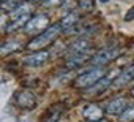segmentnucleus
I'll list each match as a JSON object with an SVG mask.
<instances>
[{
	"mask_svg": "<svg viewBox=\"0 0 134 122\" xmlns=\"http://www.w3.org/2000/svg\"><path fill=\"white\" fill-rule=\"evenodd\" d=\"M62 24H54V26H51V27H47L44 32H41V33H38L29 44H27V48L29 49H32V51H40L41 48H44V46H47V44H51L58 35H60V32H62Z\"/></svg>",
	"mask_w": 134,
	"mask_h": 122,
	"instance_id": "nucleus-1",
	"label": "nucleus"
},
{
	"mask_svg": "<svg viewBox=\"0 0 134 122\" xmlns=\"http://www.w3.org/2000/svg\"><path fill=\"white\" fill-rule=\"evenodd\" d=\"M106 76V68L103 67H98V68H92L82 75H79L74 81V86L77 89H88L92 86H95L99 79H103Z\"/></svg>",
	"mask_w": 134,
	"mask_h": 122,
	"instance_id": "nucleus-2",
	"label": "nucleus"
},
{
	"mask_svg": "<svg viewBox=\"0 0 134 122\" xmlns=\"http://www.w3.org/2000/svg\"><path fill=\"white\" fill-rule=\"evenodd\" d=\"M47 26H49V16L47 14H43V13H38L36 16H33L27 22V26L24 27V32L25 33H36L40 30L44 32L47 29Z\"/></svg>",
	"mask_w": 134,
	"mask_h": 122,
	"instance_id": "nucleus-3",
	"label": "nucleus"
},
{
	"mask_svg": "<svg viewBox=\"0 0 134 122\" xmlns=\"http://www.w3.org/2000/svg\"><path fill=\"white\" fill-rule=\"evenodd\" d=\"M117 55H118V49L117 48H106V49H103V51H99L98 54L93 55L92 64L96 65V67H104L109 62H112Z\"/></svg>",
	"mask_w": 134,
	"mask_h": 122,
	"instance_id": "nucleus-4",
	"label": "nucleus"
},
{
	"mask_svg": "<svg viewBox=\"0 0 134 122\" xmlns=\"http://www.w3.org/2000/svg\"><path fill=\"white\" fill-rule=\"evenodd\" d=\"M14 103H16V106H19L22 109H33L36 106V97L30 90H22L16 95Z\"/></svg>",
	"mask_w": 134,
	"mask_h": 122,
	"instance_id": "nucleus-5",
	"label": "nucleus"
},
{
	"mask_svg": "<svg viewBox=\"0 0 134 122\" xmlns=\"http://www.w3.org/2000/svg\"><path fill=\"white\" fill-rule=\"evenodd\" d=\"M128 106H129V105H128V100H126L125 97H118V98H114L112 101L107 103L106 113H107V114H112V116H117V114L121 116Z\"/></svg>",
	"mask_w": 134,
	"mask_h": 122,
	"instance_id": "nucleus-6",
	"label": "nucleus"
},
{
	"mask_svg": "<svg viewBox=\"0 0 134 122\" xmlns=\"http://www.w3.org/2000/svg\"><path fill=\"white\" fill-rule=\"evenodd\" d=\"M51 57V52L49 51H36L33 52L32 55H27L25 57V65H30V67H41L44 65Z\"/></svg>",
	"mask_w": 134,
	"mask_h": 122,
	"instance_id": "nucleus-7",
	"label": "nucleus"
},
{
	"mask_svg": "<svg viewBox=\"0 0 134 122\" xmlns=\"http://www.w3.org/2000/svg\"><path fill=\"white\" fill-rule=\"evenodd\" d=\"M82 114L87 119V122H96V120H103L104 109L99 105H87L84 108V113Z\"/></svg>",
	"mask_w": 134,
	"mask_h": 122,
	"instance_id": "nucleus-8",
	"label": "nucleus"
},
{
	"mask_svg": "<svg viewBox=\"0 0 134 122\" xmlns=\"http://www.w3.org/2000/svg\"><path fill=\"white\" fill-rule=\"evenodd\" d=\"M132 79H134V65L125 68V70L118 75V78L115 79V87H123V86L129 84Z\"/></svg>",
	"mask_w": 134,
	"mask_h": 122,
	"instance_id": "nucleus-9",
	"label": "nucleus"
},
{
	"mask_svg": "<svg viewBox=\"0 0 134 122\" xmlns=\"http://www.w3.org/2000/svg\"><path fill=\"white\" fill-rule=\"evenodd\" d=\"M90 51V41L85 38H79L76 41H73L70 44V52L73 54H82V52H88Z\"/></svg>",
	"mask_w": 134,
	"mask_h": 122,
	"instance_id": "nucleus-10",
	"label": "nucleus"
},
{
	"mask_svg": "<svg viewBox=\"0 0 134 122\" xmlns=\"http://www.w3.org/2000/svg\"><path fill=\"white\" fill-rule=\"evenodd\" d=\"M110 83H112V79H110L109 76H104V78H103V79H99L95 86L88 87L85 95H96V94H101V92H104V90L110 86Z\"/></svg>",
	"mask_w": 134,
	"mask_h": 122,
	"instance_id": "nucleus-11",
	"label": "nucleus"
},
{
	"mask_svg": "<svg viewBox=\"0 0 134 122\" xmlns=\"http://www.w3.org/2000/svg\"><path fill=\"white\" fill-rule=\"evenodd\" d=\"M79 22V14L76 11H71V13H66V16L62 19V27L66 30V32H71L74 29V26Z\"/></svg>",
	"mask_w": 134,
	"mask_h": 122,
	"instance_id": "nucleus-12",
	"label": "nucleus"
},
{
	"mask_svg": "<svg viewBox=\"0 0 134 122\" xmlns=\"http://www.w3.org/2000/svg\"><path fill=\"white\" fill-rule=\"evenodd\" d=\"M88 52H82V54H73V55H70L68 57V60H66V68H70V70H73V68H77V67H81L85 60H87V55Z\"/></svg>",
	"mask_w": 134,
	"mask_h": 122,
	"instance_id": "nucleus-13",
	"label": "nucleus"
},
{
	"mask_svg": "<svg viewBox=\"0 0 134 122\" xmlns=\"http://www.w3.org/2000/svg\"><path fill=\"white\" fill-rule=\"evenodd\" d=\"M63 114H65V106L57 105V106H54L52 109H49L47 116L44 117V119H46L44 122H58V119H60Z\"/></svg>",
	"mask_w": 134,
	"mask_h": 122,
	"instance_id": "nucleus-14",
	"label": "nucleus"
},
{
	"mask_svg": "<svg viewBox=\"0 0 134 122\" xmlns=\"http://www.w3.org/2000/svg\"><path fill=\"white\" fill-rule=\"evenodd\" d=\"M21 2L22 0H3L2 2V8H3V11H16L18 8H19V5H21Z\"/></svg>",
	"mask_w": 134,
	"mask_h": 122,
	"instance_id": "nucleus-15",
	"label": "nucleus"
},
{
	"mask_svg": "<svg viewBox=\"0 0 134 122\" xmlns=\"http://www.w3.org/2000/svg\"><path fill=\"white\" fill-rule=\"evenodd\" d=\"M21 48V44H19V41H7V43H3V46H2V54H8V52H11V51H18Z\"/></svg>",
	"mask_w": 134,
	"mask_h": 122,
	"instance_id": "nucleus-16",
	"label": "nucleus"
},
{
	"mask_svg": "<svg viewBox=\"0 0 134 122\" xmlns=\"http://www.w3.org/2000/svg\"><path fill=\"white\" fill-rule=\"evenodd\" d=\"M120 119H121L123 122H129V120H134V105H129V106L125 109V113L120 116Z\"/></svg>",
	"mask_w": 134,
	"mask_h": 122,
	"instance_id": "nucleus-17",
	"label": "nucleus"
},
{
	"mask_svg": "<svg viewBox=\"0 0 134 122\" xmlns=\"http://www.w3.org/2000/svg\"><path fill=\"white\" fill-rule=\"evenodd\" d=\"M74 7H76V2H74V0H63V5H62V8H63L65 11L71 13Z\"/></svg>",
	"mask_w": 134,
	"mask_h": 122,
	"instance_id": "nucleus-18",
	"label": "nucleus"
},
{
	"mask_svg": "<svg viewBox=\"0 0 134 122\" xmlns=\"http://www.w3.org/2000/svg\"><path fill=\"white\" fill-rule=\"evenodd\" d=\"M81 8L82 10H92V0H82V2H81Z\"/></svg>",
	"mask_w": 134,
	"mask_h": 122,
	"instance_id": "nucleus-19",
	"label": "nucleus"
},
{
	"mask_svg": "<svg viewBox=\"0 0 134 122\" xmlns=\"http://www.w3.org/2000/svg\"><path fill=\"white\" fill-rule=\"evenodd\" d=\"M132 19H134V7L129 8L126 11V14H125V21H132Z\"/></svg>",
	"mask_w": 134,
	"mask_h": 122,
	"instance_id": "nucleus-20",
	"label": "nucleus"
},
{
	"mask_svg": "<svg viewBox=\"0 0 134 122\" xmlns=\"http://www.w3.org/2000/svg\"><path fill=\"white\" fill-rule=\"evenodd\" d=\"M60 0H43V5L44 7H54V5H58Z\"/></svg>",
	"mask_w": 134,
	"mask_h": 122,
	"instance_id": "nucleus-21",
	"label": "nucleus"
},
{
	"mask_svg": "<svg viewBox=\"0 0 134 122\" xmlns=\"http://www.w3.org/2000/svg\"><path fill=\"white\" fill-rule=\"evenodd\" d=\"M99 2H101V3H106V2H109V0H99Z\"/></svg>",
	"mask_w": 134,
	"mask_h": 122,
	"instance_id": "nucleus-22",
	"label": "nucleus"
},
{
	"mask_svg": "<svg viewBox=\"0 0 134 122\" xmlns=\"http://www.w3.org/2000/svg\"><path fill=\"white\" fill-rule=\"evenodd\" d=\"M30 2H41V0H30Z\"/></svg>",
	"mask_w": 134,
	"mask_h": 122,
	"instance_id": "nucleus-23",
	"label": "nucleus"
},
{
	"mask_svg": "<svg viewBox=\"0 0 134 122\" xmlns=\"http://www.w3.org/2000/svg\"><path fill=\"white\" fill-rule=\"evenodd\" d=\"M96 122H106V120H104V119H103V120H96Z\"/></svg>",
	"mask_w": 134,
	"mask_h": 122,
	"instance_id": "nucleus-24",
	"label": "nucleus"
},
{
	"mask_svg": "<svg viewBox=\"0 0 134 122\" xmlns=\"http://www.w3.org/2000/svg\"><path fill=\"white\" fill-rule=\"evenodd\" d=\"M131 94H132V95H134V87H132V90H131Z\"/></svg>",
	"mask_w": 134,
	"mask_h": 122,
	"instance_id": "nucleus-25",
	"label": "nucleus"
}]
</instances>
